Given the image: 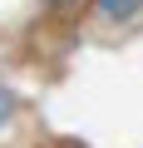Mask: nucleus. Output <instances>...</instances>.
<instances>
[{
    "label": "nucleus",
    "instance_id": "1",
    "mask_svg": "<svg viewBox=\"0 0 143 148\" xmlns=\"http://www.w3.org/2000/svg\"><path fill=\"white\" fill-rule=\"evenodd\" d=\"M138 5H143V0H99V10H104L109 20H128Z\"/></svg>",
    "mask_w": 143,
    "mask_h": 148
},
{
    "label": "nucleus",
    "instance_id": "2",
    "mask_svg": "<svg viewBox=\"0 0 143 148\" xmlns=\"http://www.w3.org/2000/svg\"><path fill=\"white\" fill-rule=\"evenodd\" d=\"M10 114H15V94H10V89H5V84H0V123H5V119H10Z\"/></svg>",
    "mask_w": 143,
    "mask_h": 148
}]
</instances>
